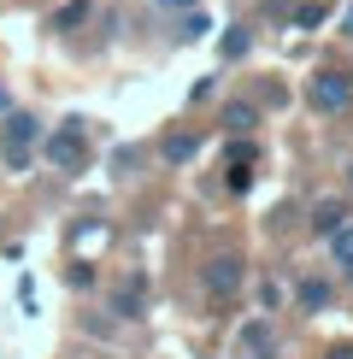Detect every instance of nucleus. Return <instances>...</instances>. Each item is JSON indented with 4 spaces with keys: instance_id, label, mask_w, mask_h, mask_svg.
<instances>
[{
    "instance_id": "nucleus-1",
    "label": "nucleus",
    "mask_w": 353,
    "mask_h": 359,
    "mask_svg": "<svg viewBox=\"0 0 353 359\" xmlns=\"http://www.w3.org/2000/svg\"><path fill=\"white\" fill-rule=\"evenodd\" d=\"M41 154H48L53 171H83L88 165V130H83V118H65V124L41 142Z\"/></svg>"
},
{
    "instance_id": "nucleus-2",
    "label": "nucleus",
    "mask_w": 353,
    "mask_h": 359,
    "mask_svg": "<svg viewBox=\"0 0 353 359\" xmlns=\"http://www.w3.org/2000/svg\"><path fill=\"white\" fill-rule=\"evenodd\" d=\"M200 283H206V294H212V301H235V294H242V283H247V259H242V253H218V259H206Z\"/></svg>"
},
{
    "instance_id": "nucleus-3",
    "label": "nucleus",
    "mask_w": 353,
    "mask_h": 359,
    "mask_svg": "<svg viewBox=\"0 0 353 359\" xmlns=\"http://www.w3.org/2000/svg\"><path fill=\"white\" fill-rule=\"evenodd\" d=\"M29 147H36V118L29 112H6V124H0V159H6V171L29 165Z\"/></svg>"
},
{
    "instance_id": "nucleus-4",
    "label": "nucleus",
    "mask_w": 353,
    "mask_h": 359,
    "mask_svg": "<svg viewBox=\"0 0 353 359\" xmlns=\"http://www.w3.org/2000/svg\"><path fill=\"white\" fill-rule=\"evenodd\" d=\"M306 95H312V107H318V112H342L347 100H353V83L342 77V71H318Z\"/></svg>"
},
{
    "instance_id": "nucleus-5",
    "label": "nucleus",
    "mask_w": 353,
    "mask_h": 359,
    "mask_svg": "<svg viewBox=\"0 0 353 359\" xmlns=\"http://www.w3.org/2000/svg\"><path fill=\"white\" fill-rule=\"evenodd\" d=\"M347 218H353V212H347V201H318V212H312V230L324 236V242H330V236L342 230Z\"/></svg>"
},
{
    "instance_id": "nucleus-6",
    "label": "nucleus",
    "mask_w": 353,
    "mask_h": 359,
    "mask_svg": "<svg viewBox=\"0 0 353 359\" xmlns=\"http://www.w3.org/2000/svg\"><path fill=\"white\" fill-rule=\"evenodd\" d=\"M141 301H147V283H141V277H130L124 289H118L112 312H118V318H141Z\"/></svg>"
},
{
    "instance_id": "nucleus-7",
    "label": "nucleus",
    "mask_w": 353,
    "mask_h": 359,
    "mask_svg": "<svg viewBox=\"0 0 353 359\" xmlns=\"http://www.w3.org/2000/svg\"><path fill=\"white\" fill-rule=\"evenodd\" d=\"M294 301H300L306 312H324V306H330V283H324V277H300V289H294Z\"/></svg>"
},
{
    "instance_id": "nucleus-8",
    "label": "nucleus",
    "mask_w": 353,
    "mask_h": 359,
    "mask_svg": "<svg viewBox=\"0 0 353 359\" xmlns=\"http://www.w3.org/2000/svg\"><path fill=\"white\" fill-rule=\"evenodd\" d=\"M159 154H165L171 165H188V159L200 154V142H195V136H183V130H176V136H165V147H159Z\"/></svg>"
},
{
    "instance_id": "nucleus-9",
    "label": "nucleus",
    "mask_w": 353,
    "mask_h": 359,
    "mask_svg": "<svg viewBox=\"0 0 353 359\" xmlns=\"http://www.w3.org/2000/svg\"><path fill=\"white\" fill-rule=\"evenodd\" d=\"M330 253H335V265H353V218L330 236Z\"/></svg>"
},
{
    "instance_id": "nucleus-10",
    "label": "nucleus",
    "mask_w": 353,
    "mask_h": 359,
    "mask_svg": "<svg viewBox=\"0 0 353 359\" xmlns=\"http://www.w3.org/2000/svg\"><path fill=\"white\" fill-rule=\"evenodd\" d=\"M224 124L235 130V136H247V130H254V107H247V100H235V107L224 112Z\"/></svg>"
},
{
    "instance_id": "nucleus-11",
    "label": "nucleus",
    "mask_w": 353,
    "mask_h": 359,
    "mask_svg": "<svg viewBox=\"0 0 353 359\" xmlns=\"http://www.w3.org/2000/svg\"><path fill=\"white\" fill-rule=\"evenodd\" d=\"M242 341H247V353H265V348H271V330H265V324H247Z\"/></svg>"
},
{
    "instance_id": "nucleus-12",
    "label": "nucleus",
    "mask_w": 353,
    "mask_h": 359,
    "mask_svg": "<svg viewBox=\"0 0 353 359\" xmlns=\"http://www.w3.org/2000/svg\"><path fill=\"white\" fill-rule=\"evenodd\" d=\"M242 53H247V29H242V24H235V29H230V36H224V59H242Z\"/></svg>"
},
{
    "instance_id": "nucleus-13",
    "label": "nucleus",
    "mask_w": 353,
    "mask_h": 359,
    "mask_svg": "<svg viewBox=\"0 0 353 359\" xmlns=\"http://www.w3.org/2000/svg\"><path fill=\"white\" fill-rule=\"evenodd\" d=\"M294 24H300V29H312V24H324V6H318V0H306V6L294 12Z\"/></svg>"
},
{
    "instance_id": "nucleus-14",
    "label": "nucleus",
    "mask_w": 353,
    "mask_h": 359,
    "mask_svg": "<svg viewBox=\"0 0 353 359\" xmlns=\"http://www.w3.org/2000/svg\"><path fill=\"white\" fill-rule=\"evenodd\" d=\"M230 189L247 194V189H254V171H247V165H230Z\"/></svg>"
},
{
    "instance_id": "nucleus-15",
    "label": "nucleus",
    "mask_w": 353,
    "mask_h": 359,
    "mask_svg": "<svg viewBox=\"0 0 353 359\" xmlns=\"http://www.w3.org/2000/svg\"><path fill=\"white\" fill-rule=\"evenodd\" d=\"M83 12H88V6H83V0H71V6H65V12H59V18H53V24H59V29H71V24H77V18H83Z\"/></svg>"
},
{
    "instance_id": "nucleus-16",
    "label": "nucleus",
    "mask_w": 353,
    "mask_h": 359,
    "mask_svg": "<svg viewBox=\"0 0 353 359\" xmlns=\"http://www.w3.org/2000/svg\"><path fill=\"white\" fill-rule=\"evenodd\" d=\"M324 359H353V341H335V348L324 353Z\"/></svg>"
},
{
    "instance_id": "nucleus-17",
    "label": "nucleus",
    "mask_w": 353,
    "mask_h": 359,
    "mask_svg": "<svg viewBox=\"0 0 353 359\" xmlns=\"http://www.w3.org/2000/svg\"><path fill=\"white\" fill-rule=\"evenodd\" d=\"M159 6H195V0H159Z\"/></svg>"
},
{
    "instance_id": "nucleus-18",
    "label": "nucleus",
    "mask_w": 353,
    "mask_h": 359,
    "mask_svg": "<svg viewBox=\"0 0 353 359\" xmlns=\"http://www.w3.org/2000/svg\"><path fill=\"white\" fill-rule=\"evenodd\" d=\"M0 112H6V88H0Z\"/></svg>"
},
{
    "instance_id": "nucleus-19",
    "label": "nucleus",
    "mask_w": 353,
    "mask_h": 359,
    "mask_svg": "<svg viewBox=\"0 0 353 359\" xmlns=\"http://www.w3.org/2000/svg\"><path fill=\"white\" fill-rule=\"evenodd\" d=\"M347 283H353V265H347Z\"/></svg>"
}]
</instances>
